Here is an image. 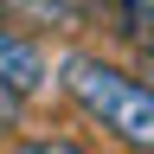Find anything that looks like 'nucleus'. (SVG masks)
<instances>
[{
  "label": "nucleus",
  "mask_w": 154,
  "mask_h": 154,
  "mask_svg": "<svg viewBox=\"0 0 154 154\" xmlns=\"http://www.w3.org/2000/svg\"><path fill=\"white\" fill-rule=\"evenodd\" d=\"M7 13H32V19H58V26H77L90 7L84 0H0Z\"/></svg>",
  "instance_id": "7ed1b4c3"
},
{
  "label": "nucleus",
  "mask_w": 154,
  "mask_h": 154,
  "mask_svg": "<svg viewBox=\"0 0 154 154\" xmlns=\"http://www.w3.org/2000/svg\"><path fill=\"white\" fill-rule=\"evenodd\" d=\"M13 154H90V148H71V141H13Z\"/></svg>",
  "instance_id": "39448f33"
},
{
  "label": "nucleus",
  "mask_w": 154,
  "mask_h": 154,
  "mask_svg": "<svg viewBox=\"0 0 154 154\" xmlns=\"http://www.w3.org/2000/svg\"><path fill=\"white\" fill-rule=\"evenodd\" d=\"M58 90H64L109 141H122L135 154H154V90L141 77H128L122 64H109V58H96V51H71L64 64H58Z\"/></svg>",
  "instance_id": "f257e3e1"
},
{
  "label": "nucleus",
  "mask_w": 154,
  "mask_h": 154,
  "mask_svg": "<svg viewBox=\"0 0 154 154\" xmlns=\"http://www.w3.org/2000/svg\"><path fill=\"white\" fill-rule=\"evenodd\" d=\"M103 7H122V13H141V19H154V0H103Z\"/></svg>",
  "instance_id": "423d86ee"
},
{
  "label": "nucleus",
  "mask_w": 154,
  "mask_h": 154,
  "mask_svg": "<svg viewBox=\"0 0 154 154\" xmlns=\"http://www.w3.org/2000/svg\"><path fill=\"white\" fill-rule=\"evenodd\" d=\"M0 77H7L13 90H26V96L45 84V51H38L32 38H19L13 26H0Z\"/></svg>",
  "instance_id": "f03ea898"
},
{
  "label": "nucleus",
  "mask_w": 154,
  "mask_h": 154,
  "mask_svg": "<svg viewBox=\"0 0 154 154\" xmlns=\"http://www.w3.org/2000/svg\"><path fill=\"white\" fill-rule=\"evenodd\" d=\"M26 128V90H13L7 77H0V135Z\"/></svg>",
  "instance_id": "20e7f679"
}]
</instances>
